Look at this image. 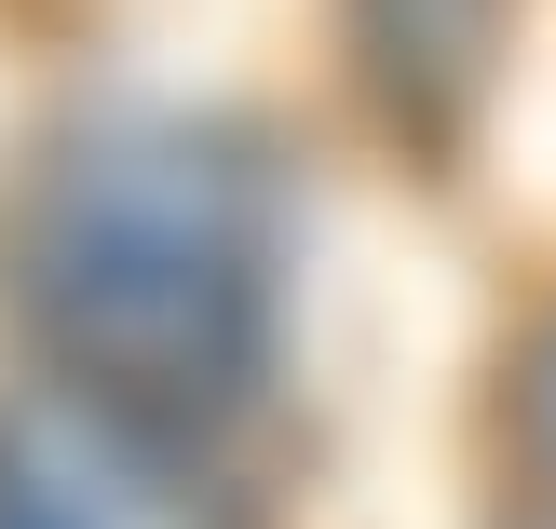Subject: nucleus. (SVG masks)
Wrapping results in <instances>:
<instances>
[{"mask_svg": "<svg viewBox=\"0 0 556 529\" xmlns=\"http://www.w3.org/2000/svg\"><path fill=\"white\" fill-rule=\"evenodd\" d=\"M0 286L41 380L204 449L286 353V190L231 123L96 109L27 163Z\"/></svg>", "mask_w": 556, "mask_h": 529, "instance_id": "obj_1", "label": "nucleus"}, {"mask_svg": "<svg viewBox=\"0 0 556 529\" xmlns=\"http://www.w3.org/2000/svg\"><path fill=\"white\" fill-rule=\"evenodd\" d=\"M0 529H231V503L190 434L123 421L68 380H14L0 394Z\"/></svg>", "mask_w": 556, "mask_h": 529, "instance_id": "obj_2", "label": "nucleus"}, {"mask_svg": "<svg viewBox=\"0 0 556 529\" xmlns=\"http://www.w3.org/2000/svg\"><path fill=\"white\" fill-rule=\"evenodd\" d=\"M516 41V0H340V68L380 136L407 150H462Z\"/></svg>", "mask_w": 556, "mask_h": 529, "instance_id": "obj_3", "label": "nucleus"}, {"mask_svg": "<svg viewBox=\"0 0 556 529\" xmlns=\"http://www.w3.org/2000/svg\"><path fill=\"white\" fill-rule=\"evenodd\" d=\"M503 449H516V476H530V503H556V299L503 353Z\"/></svg>", "mask_w": 556, "mask_h": 529, "instance_id": "obj_4", "label": "nucleus"}, {"mask_svg": "<svg viewBox=\"0 0 556 529\" xmlns=\"http://www.w3.org/2000/svg\"><path fill=\"white\" fill-rule=\"evenodd\" d=\"M503 529H556V503H530V516H503Z\"/></svg>", "mask_w": 556, "mask_h": 529, "instance_id": "obj_5", "label": "nucleus"}]
</instances>
